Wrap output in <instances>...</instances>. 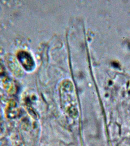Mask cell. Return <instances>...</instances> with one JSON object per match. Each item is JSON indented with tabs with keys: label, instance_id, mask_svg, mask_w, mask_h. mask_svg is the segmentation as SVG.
Returning <instances> with one entry per match:
<instances>
[{
	"label": "cell",
	"instance_id": "1",
	"mask_svg": "<svg viewBox=\"0 0 130 146\" xmlns=\"http://www.w3.org/2000/svg\"><path fill=\"white\" fill-rule=\"evenodd\" d=\"M18 59L21 63L27 70H31L34 68V62L30 55L26 52H21L18 54Z\"/></svg>",
	"mask_w": 130,
	"mask_h": 146
}]
</instances>
